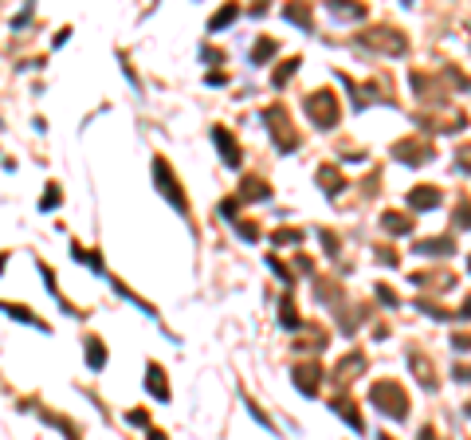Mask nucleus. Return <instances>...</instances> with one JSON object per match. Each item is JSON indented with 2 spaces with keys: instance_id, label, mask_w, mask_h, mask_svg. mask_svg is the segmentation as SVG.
<instances>
[{
  "instance_id": "obj_10",
  "label": "nucleus",
  "mask_w": 471,
  "mask_h": 440,
  "mask_svg": "<svg viewBox=\"0 0 471 440\" xmlns=\"http://www.w3.org/2000/svg\"><path fill=\"white\" fill-rule=\"evenodd\" d=\"M412 205L416 208H436L440 205V193H436V189H412Z\"/></svg>"
},
{
  "instance_id": "obj_18",
  "label": "nucleus",
  "mask_w": 471,
  "mask_h": 440,
  "mask_svg": "<svg viewBox=\"0 0 471 440\" xmlns=\"http://www.w3.org/2000/svg\"><path fill=\"white\" fill-rule=\"evenodd\" d=\"M267 55H275V44H271V39H264V44H259V48L252 51V59L259 63V59H267Z\"/></svg>"
},
{
  "instance_id": "obj_5",
  "label": "nucleus",
  "mask_w": 471,
  "mask_h": 440,
  "mask_svg": "<svg viewBox=\"0 0 471 440\" xmlns=\"http://www.w3.org/2000/svg\"><path fill=\"white\" fill-rule=\"evenodd\" d=\"M154 177H157V185H161V189H165V196H169L173 205H177V212H185V196H181V185H177V177H169V165H165V161H157L154 165Z\"/></svg>"
},
{
  "instance_id": "obj_20",
  "label": "nucleus",
  "mask_w": 471,
  "mask_h": 440,
  "mask_svg": "<svg viewBox=\"0 0 471 440\" xmlns=\"http://www.w3.org/2000/svg\"><path fill=\"white\" fill-rule=\"evenodd\" d=\"M232 16H236V4H232V8H224V12H220L216 20H212V32H216V28H224V24L232 20Z\"/></svg>"
},
{
  "instance_id": "obj_14",
  "label": "nucleus",
  "mask_w": 471,
  "mask_h": 440,
  "mask_svg": "<svg viewBox=\"0 0 471 440\" xmlns=\"http://www.w3.org/2000/svg\"><path fill=\"white\" fill-rule=\"evenodd\" d=\"M416 252H452V240H421V244H416Z\"/></svg>"
},
{
  "instance_id": "obj_16",
  "label": "nucleus",
  "mask_w": 471,
  "mask_h": 440,
  "mask_svg": "<svg viewBox=\"0 0 471 440\" xmlns=\"http://www.w3.org/2000/svg\"><path fill=\"white\" fill-rule=\"evenodd\" d=\"M283 327H299V315H295V303H290V299H283Z\"/></svg>"
},
{
  "instance_id": "obj_19",
  "label": "nucleus",
  "mask_w": 471,
  "mask_h": 440,
  "mask_svg": "<svg viewBox=\"0 0 471 440\" xmlns=\"http://www.w3.org/2000/svg\"><path fill=\"white\" fill-rule=\"evenodd\" d=\"M318 181L326 185V189H338V185H342V177H338L334 169H322V173H318Z\"/></svg>"
},
{
  "instance_id": "obj_13",
  "label": "nucleus",
  "mask_w": 471,
  "mask_h": 440,
  "mask_svg": "<svg viewBox=\"0 0 471 440\" xmlns=\"http://www.w3.org/2000/svg\"><path fill=\"white\" fill-rule=\"evenodd\" d=\"M149 389H154V397H161V401L169 397V389H165V381H161V369L157 366H149Z\"/></svg>"
},
{
  "instance_id": "obj_15",
  "label": "nucleus",
  "mask_w": 471,
  "mask_h": 440,
  "mask_svg": "<svg viewBox=\"0 0 471 440\" xmlns=\"http://www.w3.org/2000/svg\"><path fill=\"white\" fill-rule=\"evenodd\" d=\"M86 350H91V354H86V362H91V366H102V342H98V338H91V342H86Z\"/></svg>"
},
{
  "instance_id": "obj_6",
  "label": "nucleus",
  "mask_w": 471,
  "mask_h": 440,
  "mask_svg": "<svg viewBox=\"0 0 471 440\" xmlns=\"http://www.w3.org/2000/svg\"><path fill=\"white\" fill-rule=\"evenodd\" d=\"M318 378H322V366H318V362L295 366V385H299L302 393H318Z\"/></svg>"
},
{
  "instance_id": "obj_11",
  "label": "nucleus",
  "mask_w": 471,
  "mask_h": 440,
  "mask_svg": "<svg viewBox=\"0 0 471 440\" xmlns=\"http://www.w3.org/2000/svg\"><path fill=\"white\" fill-rule=\"evenodd\" d=\"M385 228H389V232H397V236H405L412 224H409V217H405V212H385Z\"/></svg>"
},
{
  "instance_id": "obj_7",
  "label": "nucleus",
  "mask_w": 471,
  "mask_h": 440,
  "mask_svg": "<svg viewBox=\"0 0 471 440\" xmlns=\"http://www.w3.org/2000/svg\"><path fill=\"white\" fill-rule=\"evenodd\" d=\"M264 118H267V122H275V130H271V134H275L279 149H295V138L287 134V118H283V110H279V107H271V110L264 114Z\"/></svg>"
},
{
  "instance_id": "obj_4",
  "label": "nucleus",
  "mask_w": 471,
  "mask_h": 440,
  "mask_svg": "<svg viewBox=\"0 0 471 440\" xmlns=\"http://www.w3.org/2000/svg\"><path fill=\"white\" fill-rule=\"evenodd\" d=\"M369 48L385 51V55H400L405 51V39H400V32H389V28H377V32H369V36H362Z\"/></svg>"
},
{
  "instance_id": "obj_2",
  "label": "nucleus",
  "mask_w": 471,
  "mask_h": 440,
  "mask_svg": "<svg viewBox=\"0 0 471 440\" xmlns=\"http://www.w3.org/2000/svg\"><path fill=\"white\" fill-rule=\"evenodd\" d=\"M302 107H306V114H311V122L322 126V130H330V126L338 122V98L330 95V91H318V95H311Z\"/></svg>"
},
{
  "instance_id": "obj_24",
  "label": "nucleus",
  "mask_w": 471,
  "mask_h": 440,
  "mask_svg": "<svg viewBox=\"0 0 471 440\" xmlns=\"http://www.w3.org/2000/svg\"><path fill=\"white\" fill-rule=\"evenodd\" d=\"M463 315H471V299H468V303H463Z\"/></svg>"
},
{
  "instance_id": "obj_9",
  "label": "nucleus",
  "mask_w": 471,
  "mask_h": 440,
  "mask_svg": "<svg viewBox=\"0 0 471 440\" xmlns=\"http://www.w3.org/2000/svg\"><path fill=\"white\" fill-rule=\"evenodd\" d=\"M267 193H271V185H264L259 177H248V181H243V196H248V201H264Z\"/></svg>"
},
{
  "instance_id": "obj_8",
  "label": "nucleus",
  "mask_w": 471,
  "mask_h": 440,
  "mask_svg": "<svg viewBox=\"0 0 471 440\" xmlns=\"http://www.w3.org/2000/svg\"><path fill=\"white\" fill-rule=\"evenodd\" d=\"M212 138H216V146H220V154H224V161H228V165H236V161H240V149L232 146V138L224 134V130H212Z\"/></svg>"
},
{
  "instance_id": "obj_1",
  "label": "nucleus",
  "mask_w": 471,
  "mask_h": 440,
  "mask_svg": "<svg viewBox=\"0 0 471 440\" xmlns=\"http://www.w3.org/2000/svg\"><path fill=\"white\" fill-rule=\"evenodd\" d=\"M369 401L385 416H393V421H405V416H409V397H405V389L393 385V381H377L373 389H369Z\"/></svg>"
},
{
  "instance_id": "obj_22",
  "label": "nucleus",
  "mask_w": 471,
  "mask_h": 440,
  "mask_svg": "<svg viewBox=\"0 0 471 440\" xmlns=\"http://www.w3.org/2000/svg\"><path fill=\"white\" fill-rule=\"evenodd\" d=\"M456 220H463V224L471 228V205H468V201H463V205L456 208Z\"/></svg>"
},
{
  "instance_id": "obj_21",
  "label": "nucleus",
  "mask_w": 471,
  "mask_h": 440,
  "mask_svg": "<svg viewBox=\"0 0 471 440\" xmlns=\"http://www.w3.org/2000/svg\"><path fill=\"white\" fill-rule=\"evenodd\" d=\"M456 161H459V169H471V146L456 149Z\"/></svg>"
},
{
  "instance_id": "obj_17",
  "label": "nucleus",
  "mask_w": 471,
  "mask_h": 440,
  "mask_svg": "<svg viewBox=\"0 0 471 440\" xmlns=\"http://www.w3.org/2000/svg\"><path fill=\"white\" fill-rule=\"evenodd\" d=\"M295 67H299V59H287V63H283V67L275 71V86H283V83H287V75L295 71Z\"/></svg>"
},
{
  "instance_id": "obj_3",
  "label": "nucleus",
  "mask_w": 471,
  "mask_h": 440,
  "mask_svg": "<svg viewBox=\"0 0 471 440\" xmlns=\"http://www.w3.org/2000/svg\"><path fill=\"white\" fill-rule=\"evenodd\" d=\"M393 158H400L405 165H421V161L432 158V149L424 146L421 138H405V142H397V146H393Z\"/></svg>"
},
{
  "instance_id": "obj_23",
  "label": "nucleus",
  "mask_w": 471,
  "mask_h": 440,
  "mask_svg": "<svg viewBox=\"0 0 471 440\" xmlns=\"http://www.w3.org/2000/svg\"><path fill=\"white\" fill-rule=\"evenodd\" d=\"M290 240H302V232H275V244H290Z\"/></svg>"
},
{
  "instance_id": "obj_12",
  "label": "nucleus",
  "mask_w": 471,
  "mask_h": 440,
  "mask_svg": "<svg viewBox=\"0 0 471 440\" xmlns=\"http://www.w3.org/2000/svg\"><path fill=\"white\" fill-rule=\"evenodd\" d=\"M409 362H412V369H416V374L424 378V385H428V389H436V381H432V366H428V362H424L421 354H412Z\"/></svg>"
}]
</instances>
